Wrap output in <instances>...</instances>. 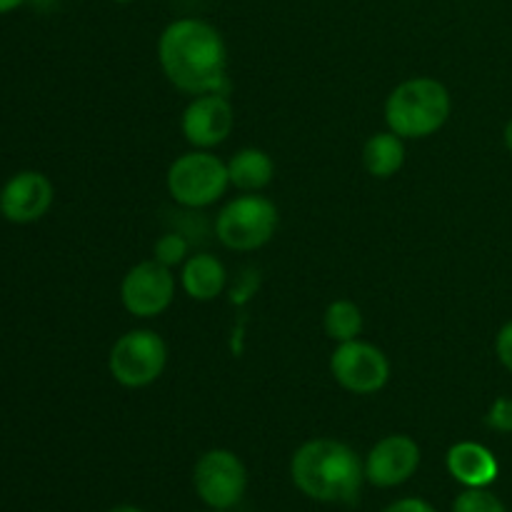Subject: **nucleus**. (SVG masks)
<instances>
[{"mask_svg":"<svg viewBox=\"0 0 512 512\" xmlns=\"http://www.w3.org/2000/svg\"><path fill=\"white\" fill-rule=\"evenodd\" d=\"M163 75L188 95L223 93L228 83V45L215 25L200 18H178L158 38Z\"/></svg>","mask_w":512,"mask_h":512,"instance_id":"nucleus-1","label":"nucleus"},{"mask_svg":"<svg viewBox=\"0 0 512 512\" xmlns=\"http://www.w3.org/2000/svg\"><path fill=\"white\" fill-rule=\"evenodd\" d=\"M295 488L318 503H353L365 480V465L350 445L315 438L300 445L290 460Z\"/></svg>","mask_w":512,"mask_h":512,"instance_id":"nucleus-2","label":"nucleus"},{"mask_svg":"<svg viewBox=\"0 0 512 512\" xmlns=\"http://www.w3.org/2000/svg\"><path fill=\"white\" fill-rule=\"evenodd\" d=\"M450 110L453 100L440 80L410 78L390 90L385 100V123L403 140L430 138L448 123Z\"/></svg>","mask_w":512,"mask_h":512,"instance_id":"nucleus-3","label":"nucleus"},{"mask_svg":"<svg viewBox=\"0 0 512 512\" xmlns=\"http://www.w3.org/2000/svg\"><path fill=\"white\" fill-rule=\"evenodd\" d=\"M170 198L183 208H208L230 188L228 163L210 150H190L170 163L165 175Z\"/></svg>","mask_w":512,"mask_h":512,"instance_id":"nucleus-4","label":"nucleus"},{"mask_svg":"<svg viewBox=\"0 0 512 512\" xmlns=\"http://www.w3.org/2000/svg\"><path fill=\"white\" fill-rule=\"evenodd\" d=\"M280 215L273 200L258 193H245L220 208L215 218V233L228 250L250 253L273 240Z\"/></svg>","mask_w":512,"mask_h":512,"instance_id":"nucleus-5","label":"nucleus"},{"mask_svg":"<svg viewBox=\"0 0 512 512\" xmlns=\"http://www.w3.org/2000/svg\"><path fill=\"white\" fill-rule=\"evenodd\" d=\"M168 365V345L155 330H128L113 343L108 353V370L123 388H148L163 375Z\"/></svg>","mask_w":512,"mask_h":512,"instance_id":"nucleus-6","label":"nucleus"},{"mask_svg":"<svg viewBox=\"0 0 512 512\" xmlns=\"http://www.w3.org/2000/svg\"><path fill=\"white\" fill-rule=\"evenodd\" d=\"M193 485L210 510L225 512L243 500L248 490V470L233 450L215 448L200 455L195 463Z\"/></svg>","mask_w":512,"mask_h":512,"instance_id":"nucleus-7","label":"nucleus"},{"mask_svg":"<svg viewBox=\"0 0 512 512\" xmlns=\"http://www.w3.org/2000/svg\"><path fill=\"white\" fill-rule=\"evenodd\" d=\"M330 373L335 383L355 395H373L388 385L390 360L378 345L355 338L338 343L330 355Z\"/></svg>","mask_w":512,"mask_h":512,"instance_id":"nucleus-8","label":"nucleus"},{"mask_svg":"<svg viewBox=\"0 0 512 512\" xmlns=\"http://www.w3.org/2000/svg\"><path fill=\"white\" fill-rule=\"evenodd\" d=\"M173 268L158 263L155 258L140 260L120 283V303L133 318L150 320L163 315L175 298Z\"/></svg>","mask_w":512,"mask_h":512,"instance_id":"nucleus-9","label":"nucleus"},{"mask_svg":"<svg viewBox=\"0 0 512 512\" xmlns=\"http://www.w3.org/2000/svg\"><path fill=\"white\" fill-rule=\"evenodd\" d=\"M235 110L225 93L193 95L180 118V130L185 140L198 150H210L225 143L233 133Z\"/></svg>","mask_w":512,"mask_h":512,"instance_id":"nucleus-10","label":"nucleus"},{"mask_svg":"<svg viewBox=\"0 0 512 512\" xmlns=\"http://www.w3.org/2000/svg\"><path fill=\"white\" fill-rule=\"evenodd\" d=\"M420 445L410 435H385L365 458V480L375 488H398L420 468Z\"/></svg>","mask_w":512,"mask_h":512,"instance_id":"nucleus-11","label":"nucleus"},{"mask_svg":"<svg viewBox=\"0 0 512 512\" xmlns=\"http://www.w3.org/2000/svg\"><path fill=\"white\" fill-rule=\"evenodd\" d=\"M55 188L40 170H20L0 188V215L8 223L30 225L45 218L53 205Z\"/></svg>","mask_w":512,"mask_h":512,"instance_id":"nucleus-12","label":"nucleus"},{"mask_svg":"<svg viewBox=\"0 0 512 512\" xmlns=\"http://www.w3.org/2000/svg\"><path fill=\"white\" fill-rule=\"evenodd\" d=\"M445 465H448V473L465 488H488V485L498 480L500 473L498 458L485 445L475 443V440L455 443L448 450Z\"/></svg>","mask_w":512,"mask_h":512,"instance_id":"nucleus-13","label":"nucleus"},{"mask_svg":"<svg viewBox=\"0 0 512 512\" xmlns=\"http://www.w3.org/2000/svg\"><path fill=\"white\" fill-rule=\"evenodd\" d=\"M225 280H228L225 265L210 253L190 255L180 270V285H183L185 295L198 303H210L218 298L225 290Z\"/></svg>","mask_w":512,"mask_h":512,"instance_id":"nucleus-14","label":"nucleus"},{"mask_svg":"<svg viewBox=\"0 0 512 512\" xmlns=\"http://www.w3.org/2000/svg\"><path fill=\"white\" fill-rule=\"evenodd\" d=\"M230 185L243 193H260L273 183L275 163L265 150L260 148H243L228 160Z\"/></svg>","mask_w":512,"mask_h":512,"instance_id":"nucleus-15","label":"nucleus"},{"mask_svg":"<svg viewBox=\"0 0 512 512\" xmlns=\"http://www.w3.org/2000/svg\"><path fill=\"white\" fill-rule=\"evenodd\" d=\"M363 165L373 178H393L405 165V140L393 130L370 135L363 145Z\"/></svg>","mask_w":512,"mask_h":512,"instance_id":"nucleus-16","label":"nucleus"},{"mask_svg":"<svg viewBox=\"0 0 512 512\" xmlns=\"http://www.w3.org/2000/svg\"><path fill=\"white\" fill-rule=\"evenodd\" d=\"M325 335L335 343H348L363 333V310L353 300H333L323 315Z\"/></svg>","mask_w":512,"mask_h":512,"instance_id":"nucleus-17","label":"nucleus"},{"mask_svg":"<svg viewBox=\"0 0 512 512\" xmlns=\"http://www.w3.org/2000/svg\"><path fill=\"white\" fill-rule=\"evenodd\" d=\"M453 512H505V505L488 488H465L453 500Z\"/></svg>","mask_w":512,"mask_h":512,"instance_id":"nucleus-18","label":"nucleus"},{"mask_svg":"<svg viewBox=\"0 0 512 512\" xmlns=\"http://www.w3.org/2000/svg\"><path fill=\"white\" fill-rule=\"evenodd\" d=\"M153 258L158 263L168 265V268H175V265H183L185 260L190 258L188 253V240L178 233H165L163 238L155 240L153 245Z\"/></svg>","mask_w":512,"mask_h":512,"instance_id":"nucleus-19","label":"nucleus"},{"mask_svg":"<svg viewBox=\"0 0 512 512\" xmlns=\"http://www.w3.org/2000/svg\"><path fill=\"white\" fill-rule=\"evenodd\" d=\"M485 423L490 425L498 433H512V400L510 398H498L490 405L488 415H485Z\"/></svg>","mask_w":512,"mask_h":512,"instance_id":"nucleus-20","label":"nucleus"},{"mask_svg":"<svg viewBox=\"0 0 512 512\" xmlns=\"http://www.w3.org/2000/svg\"><path fill=\"white\" fill-rule=\"evenodd\" d=\"M495 353H498V360L503 363V368L508 370V373H512V320L498 330V338H495Z\"/></svg>","mask_w":512,"mask_h":512,"instance_id":"nucleus-21","label":"nucleus"},{"mask_svg":"<svg viewBox=\"0 0 512 512\" xmlns=\"http://www.w3.org/2000/svg\"><path fill=\"white\" fill-rule=\"evenodd\" d=\"M383 512H438V510L423 498H403V500H395V503L388 505Z\"/></svg>","mask_w":512,"mask_h":512,"instance_id":"nucleus-22","label":"nucleus"},{"mask_svg":"<svg viewBox=\"0 0 512 512\" xmlns=\"http://www.w3.org/2000/svg\"><path fill=\"white\" fill-rule=\"evenodd\" d=\"M23 3L25 0H0V15L13 13V10H18Z\"/></svg>","mask_w":512,"mask_h":512,"instance_id":"nucleus-23","label":"nucleus"},{"mask_svg":"<svg viewBox=\"0 0 512 512\" xmlns=\"http://www.w3.org/2000/svg\"><path fill=\"white\" fill-rule=\"evenodd\" d=\"M105 512H143V510L135 508V505H115V508H110Z\"/></svg>","mask_w":512,"mask_h":512,"instance_id":"nucleus-24","label":"nucleus"},{"mask_svg":"<svg viewBox=\"0 0 512 512\" xmlns=\"http://www.w3.org/2000/svg\"><path fill=\"white\" fill-rule=\"evenodd\" d=\"M505 145H508V150L512 153V118L508 120V125H505Z\"/></svg>","mask_w":512,"mask_h":512,"instance_id":"nucleus-25","label":"nucleus"},{"mask_svg":"<svg viewBox=\"0 0 512 512\" xmlns=\"http://www.w3.org/2000/svg\"><path fill=\"white\" fill-rule=\"evenodd\" d=\"M113 3H118V5H128V3H133V0H113Z\"/></svg>","mask_w":512,"mask_h":512,"instance_id":"nucleus-26","label":"nucleus"},{"mask_svg":"<svg viewBox=\"0 0 512 512\" xmlns=\"http://www.w3.org/2000/svg\"><path fill=\"white\" fill-rule=\"evenodd\" d=\"M205 512H223V510H205Z\"/></svg>","mask_w":512,"mask_h":512,"instance_id":"nucleus-27","label":"nucleus"}]
</instances>
